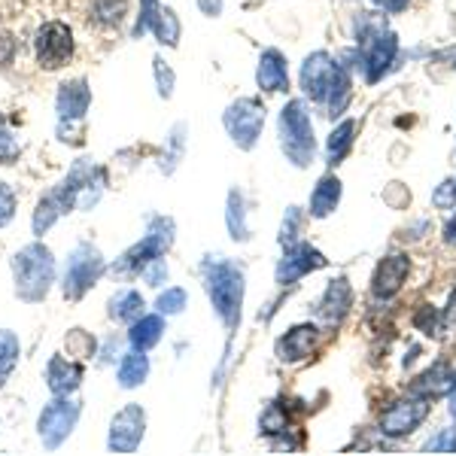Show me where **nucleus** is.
<instances>
[{"label":"nucleus","mask_w":456,"mask_h":456,"mask_svg":"<svg viewBox=\"0 0 456 456\" xmlns=\"http://www.w3.org/2000/svg\"><path fill=\"white\" fill-rule=\"evenodd\" d=\"M201 274L213 311L219 314V320L228 329H234L240 322V307H244V271L238 265L225 262L223 256H216V259H208L201 265Z\"/></svg>","instance_id":"obj_1"},{"label":"nucleus","mask_w":456,"mask_h":456,"mask_svg":"<svg viewBox=\"0 0 456 456\" xmlns=\"http://www.w3.org/2000/svg\"><path fill=\"white\" fill-rule=\"evenodd\" d=\"M12 281H16V296L21 301H43L49 296V286L55 281V259L53 249L43 244H28L12 256Z\"/></svg>","instance_id":"obj_2"},{"label":"nucleus","mask_w":456,"mask_h":456,"mask_svg":"<svg viewBox=\"0 0 456 456\" xmlns=\"http://www.w3.org/2000/svg\"><path fill=\"white\" fill-rule=\"evenodd\" d=\"M281 146L286 152V159L296 167H307L314 161L316 141H314V122L311 113L301 101H289L281 110Z\"/></svg>","instance_id":"obj_3"},{"label":"nucleus","mask_w":456,"mask_h":456,"mask_svg":"<svg viewBox=\"0 0 456 456\" xmlns=\"http://www.w3.org/2000/svg\"><path fill=\"white\" fill-rule=\"evenodd\" d=\"M174 244V219L167 216H159L150 223V232L143 234L141 244H134L128 249V253L122 256L119 262H116L113 271H119V274H141V271L150 265L152 259H159V256H165L167 249Z\"/></svg>","instance_id":"obj_4"},{"label":"nucleus","mask_w":456,"mask_h":456,"mask_svg":"<svg viewBox=\"0 0 456 456\" xmlns=\"http://www.w3.org/2000/svg\"><path fill=\"white\" fill-rule=\"evenodd\" d=\"M79 411H83V404L77 399H70V395H55V402H49L46 408L40 411V420H37V432H40V438H43V447H49V451L61 447L79 420Z\"/></svg>","instance_id":"obj_5"},{"label":"nucleus","mask_w":456,"mask_h":456,"mask_svg":"<svg viewBox=\"0 0 456 456\" xmlns=\"http://www.w3.org/2000/svg\"><path fill=\"white\" fill-rule=\"evenodd\" d=\"M101 274H104V256L92 244H79L70 253L68 271H64V286H61L64 298H70V301L83 298L86 292L101 281Z\"/></svg>","instance_id":"obj_6"},{"label":"nucleus","mask_w":456,"mask_h":456,"mask_svg":"<svg viewBox=\"0 0 456 456\" xmlns=\"http://www.w3.org/2000/svg\"><path fill=\"white\" fill-rule=\"evenodd\" d=\"M228 137L234 141L238 150H253L265 128V107L256 98H240L225 110L223 116Z\"/></svg>","instance_id":"obj_7"},{"label":"nucleus","mask_w":456,"mask_h":456,"mask_svg":"<svg viewBox=\"0 0 456 456\" xmlns=\"http://www.w3.org/2000/svg\"><path fill=\"white\" fill-rule=\"evenodd\" d=\"M34 53L40 68L46 70H58L61 64L70 61L73 55V34L64 21H46V25L37 31L34 40Z\"/></svg>","instance_id":"obj_8"},{"label":"nucleus","mask_w":456,"mask_h":456,"mask_svg":"<svg viewBox=\"0 0 456 456\" xmlns=\"http://www.w3.org/2000/svg\"><path fill=\"white\" fill-rule=\"evenodd\" d=\"M429 411H432L429 399L411 393V399H402V402L389 404L384 414H380V432H384L387 438L411 436V432H414L417 426H420L426 417H429Z\"/></svg>","instance_id":"obj_9"},{"label":"nucleus","mask_w":456,"mask_h":456,"mask_svg":"<svg viewBox=\"0 0 456 456\" xmlns=\"http://www.w3.org/2000/svg\"><path fill=\"white\" fill-rule=\"evenodd\" d=\"M143 432H146L143 408L141 404H125L119 414L113 417V423H110L107 447L113 453H134L143 441Z\"/></svg>","instance_id":"obj_10"},{"label":"nucleus","mask_w":456,"mask_h":456,"mask_svg":"<svg viewBox=\"0 0 456 456\" xmlns=\"http://www.w3.org/2000/svg\"><path fill=\"white\" fill-rule=\"evenodd\" d=\"M365 79L369 83H380V79L387 77V70L395 64V55H399V37H395L393 31H384L380 28L378 34H371L369 40H365Z\"/></svg>","instance_id":"obj_11"},{"label":"nucleus","mask_w":456,"mask_h":456,"mask_svg":"<svg viewBox=\"0 0 456 456\" xmlns=\"http://www.w3.org/2000/svg\"><path fill=\"white\" fill-rule=\"evenodd\" d=\"M320 268H326V256H322L320 249L311 247V244H292L289 249H286L283 259L277 262V283L292 286V283H298L305 274L320 271Z\"/></svg>","instance_id":"obj_12"},{"label":"nucleus","mask_w":456,"mask_h":456,"mask_svg":"<svg viewBox=\"0 0 456 456\" xmlns=\"http://www.w3.org/2000/svg\"><path fill=\"white\" fill-rule=\"evenodd\" d=\"M338 70V58H332L329 53H314L305 58L301 64V88L311 101H326L329 98V88H332Z\"/></svg>","instance_id":"obj_13"},{"label":"nucleus","mask_w":456,"mask_h":456,"mask_svg":"<svg viewBox=\"0 0 456 456\" xmlns=\"http://www.w3.org/2000/svg\"><path fill=\"white\" fill-rule=\"evenodd\" d=\"M408 274H411V259L404 253H393V256H387V259H380L378 271H374V281H371L374 298L389 301L393 296H399Z\"/></svg>","instance_id":"obj_14"},{"label":"nucleus","mask_w":456,"mask_h":456,"mask_svg":"<svg viewBox=\"0 0 456 456\" xmlns=\"http://www.w3.org/2000/svg\"><path fill=\"white\" fill-rule=\"evenodd\" d=\"M353 307V286L347 277H335L332 283L326 286L320 305H316V316H320L326 326H341L344 316L350 314Z\"/></svg>","instance_id":"obj_15"},{"label":"nucleus","mask_w":456,"mask_h":456,"mask_svg":"<svg viewBox=\"0 0 456 456\" xmlns=\"http://www.w3.org/2000/svg\"><path fill=\"white\" fill-rule=\"evenodd\" d=\"M320 341V329L314 322H301V326H292L281 341H277V356L283 362H301L305 356H311V350Z\"/></svg>","instance_id":"obj_16"},{"label":"nucleus","mask_w":456,"mask_h":456,"mask_svg":"<svg viewBox=\"0 0 456 456\" xmlns=\"http://www.w3.org/2000/svg\"><path fill=\"white\" fill-rule=\"evenodd\" d=\"M92 104V88H88L86 79H73V83H64L61 92H58V119L61 122H83L86 110Z\"/></svg>","instance_id":"obj_17"},{"label":"nucleus","mask_w":456,"mask_h":456,"mask_svg":"<svg viewBox=\"0 0 456 456\" xmlns=\"http://www.w3.org/2000/svg\"><path fill=\"white\" fill-rule=\"evenodd\" d=\"M83 374L86 371L79 362L64 359V356H53L46 365V387L53 389V395H70L83 384Z\"/></svg>","instance_id":"obj_18"},{"label":"nucleus","mask_w":456,"mask_h":456,"mask_svg":"<svg viewBox=\"0 0 456 456\" xmlns=\"http://www.w3.org/2000/svg\"><path fill=\"white\" fill-rule=\"evenodd\" d=\"M256 83H259L262 92H286L289 88V68H286L283 53L265 49L259 68H256Z\"/></svg>","instance_id":"obj_19"},{"label":"nucleus","mask_w":456,"mask_h":456,"mask_svg":"<svg viewBox=\"0 0 456 456\" xmlns=\"http://www.w3.org/2000/svg\"><path fill=\"white\" fill-rule=\"evenodd\" d=\"M453 380H456V371H451L447 362H436L429 371H423L420 378L411 384V393L414 395H423V399H441V395H451L453 393Z\"/></svg>","instance_id":"obj_20"},{"label":"nucleus","mask_w":456,"mask_h":456,"mask_svg":"<svg viewBox=\"0 0 456 456\" xmlns=\"http://www.w3.org/2000/svg\"><path fill=\"white\" fill-rule=\"evenodd\" d=\"M338 201H341V180L332 174H326L320 183H316V189L311 195V216L326 219L329 213H335Z\"/></svg>","instance_id":"obj_21"},{"label":"nucleus","mask_w":456,"mask_h":456,"mask_svg":"<svg viewBox=\"0 0 456 456\" xmlns=\"http://www.w3.org/2000/svg\"><path fill=\"white\" fill-rule=\"evenodd\" d=\"M161 332H165V320L161 316H141V320L131 322L128 341L134 350H152L161 341Z\"/></svg>","instance_id":"obj_22"},{"label":"nucleus","mask_w":456,"mask_h":456,"mask_svg":"<svg viewBox=\"0 0 456 456\" xmlns=\"http://www.w3.org/2000/svg\"><path fill=\"white\" fill-rule=\"evenodd\" d=\"M119 387L122 389H134V387H141L146 378H150V359H146V353L143 350H134V353H128V356L119 362Z\"/></svg>","instance_id":"obj_23"},{"label":"nucleus","mask_w":456,"mask_h":456,"mask_svg":"<svg viewBox=\"0 0 456 456\" xmlns=\"http://www.w3.org/2000/svg\"><path fill=\"white\" fill-rule=\"evenodd\" d=\"M353 98V83H350V68L347 64L338 61V70H335V79H332V88H329V113L332 116H341L347 110Z\"/></svg>","instance_id":"obj_24"},{"label":"nucleus","mask_w":456,"mask_h":456,"mask_svg":"<svg viewBox=\"0 0 456 456\" xmlns=\"http://www.w3.org/2000/svg\"><path fill=\"white\" fill-rule=\"evenodd\" d=\"M353 134H356V119H344L332 134H329V146H326L329 165H341L344 156L353 150Z\"/></svg>","instance_id":"obj_25"},{"label":"nucleus","mask_w":456,"mask_h":456,"mask_svg":"<svg viewBox=\"0 0 456 456\" xmlns=\"http://www.w3.org/2000/svg\"><path fill=\"white\" fill-rule=\"evenodd\" d=\"M152 34H156V40L161 46H176L180 43V19H176V12L171 6H159L156 19H152Z\"/></svg>","instance_id":"obj_26"},{"label":"nucleus","mask_w":456,"mask_h":456,"mask_svg":"<svg viewBox=\"0 0 456 456\" xmlns=\"http://www.w3.org/2000/svg\"><path fill=\"white\" fill-rule=\"evenodd\" d=\"M141 311H143V296L134 289H125L119 292L113 301H110V316L119 322H134L141 320Z\"/></svg>","instance_id":"obj_27"},{"label":"nucleus","mask_w":456,"mask_h":456,"mask_svg":"<svg viewBox=\"0 0 456 456\" xmlns=\"http://www.w3.org/2000/svg\"><path fill=\"white\" fill-rule=\"evenodd\" d=\"M225 223H228V232H232V238H234V240H247V238H249L247 210H244V198H240V192H232V195H228Z\"/></svg>","instance_id":"obj_28"},{"label":"nucleus","mask_w":456,"mask_h":456,"mask_svg":"<svg viewBox=\"0 0 456 456\" xmlns=\"http://www.w3.org/2000/svg\"><path fill=\"white\" fill-rule=\"evenodd\" d=\"M19 338L10 329H0V384H6V378L19 365Z\"/></svg>","instance_id":"obj_29"},{"label":"nucleus","mask_w":456,"mask_h":456,"mask_svg":"<svg viewBox=\"0 0 456 456\" xmlns=\"http://www.w3.org/2000/svg\"><path fill=\"white\" fill-rule=\"evenodd\" d=\"M58 216H64V208L58 204V198L55 195H46L40 204H37V210H34V234H46L49 228L55 225V219Z\"/></svg>","instance_id":"obj_30"},{"label":"nucleus","mask_w":456,"mask_h":456,"mask_svg":"<svg viewBox=\"0 0 456 456\" xmlns=\"http://www.w3.org/2000/svg\"><path fill=\"white\" fill-rule=\"evenodd\" d=\"M125 10H128L125 0H98V4H94V21L113 28L125 19Z\"/></svg>","instance_id":"obj_31"},{"label":"nucleus","mask_w":456,"mask_h":456,"mask_svg":"<svg viewBox=\"0 0 456 456\" xmlns=\"http://www.w3.org/2000/svg\"><path fill=\"white\" fill-rule=\"evenodd\" d=\"M64 344H68V353L70 356H77V359H92L94 356V338L83 332V329H70L68 338H64Z\"/></svg>","instance_id":"obj_32"},{"label":"nucleus","mask_w":456,"mask_h":456,"mask_svg":"<svg viewBox=\"0 0 456 456\" xmlns=\"http://www.w3.org/2000/svg\"><path fill=\"white\" fill-rule=\"evenodd\" d=\"M186 301H189L186 289H180V286H171V289H165V292L159 296L156 307H159V314L174 316V314H180L183 307H186Z\"/></svg>","instance_id":"obj_33"},{"label":"nucleus","mask_w":456,"mask_h":456,"mask_svg":"<svg viewBox=\"0 0 456 456\" xmlns=\"http://www.w3.org/2000/svg\"><path fill=\"white\" fill-rule=\"evenodd\" d=\"M414 326H417V332H423L426 338H436L441 332V314L432 311L429 305H423L420 311L414 314Z\"/></svg>","instance_id":"obj_34"},{"label":"nucleus","mask_w":456,"mask_h":456,"mask_svg":"<svg viewBox=\"0 0 456 456\" xmlns=\"http://www.w3.org/2000/svg\"><path fill=\"white\" fill-rule=\"evenodd\" d=\"M16 156H19V143H16V137H12L6 119L0 116V161L10 165V161H16Z\"/></svg>","instance_id":"obj_35"},{"label":"nucleus","mask_w":456,"mask_h":456,"mask_svg":"<svg viewBox=\"0 0 456 456\" xmlns=\"http://www.w3.org/2000/svg\"><path fill=\"white\" fill-rule=\"evenodd\" d=\"M262 432L268 436H277V432H286V414L281 411V404H268L262 414Z\"/></svg>","instance_id":"obj_36"},{"label":"nucleus","mask_w":456,"mask_h":456,"mask_svg":"<svg viewBox=\"0 0 456 456\" xmlns=\"http://www.w3.org/2000/svg\"><path fill=\"white\" fill-rule=\"evenodd\" d=\"M152 70H156L159 94H161V98H171V94H174V70L167 68L165 58H156V61H152Z\"/></svg>","instance_id":"obj_37"},{"label":"nucleus","mask_w":456,"mask_h":456,"mask_svg":"<svg viewBox=\"0 0 456 456\" xmlns=\"http://www.w3.org/2000/svg\"><path fill=\"white\" fill-rule=\"evenodd\" d=\"M426 451L429 453H456V429H441L436 438H429Z\"/></svg>","instance_id":"obj_38"},{"label":"nucleus","mask_w":456,"mask_h":456,"mask_svg":"<svg viewBox=\"0 0 456 456\" xmlns=\"http://www.w3.org/2000/svg\"><path fill=\"white\" fill-rule=\"evenodd\" d=\"M143 274V281L150 283V286H161L167 281V265H165V256H159V259H152L146 268L141 271Z\"/></svg>","instance_id":"obj_39"},{"label":"nucleus","mask_w":456,"mask_h":456,"mask_svg":"<svg viewBox=\"0 0 456 456\" xmlns=\"http://www.w3.org/2000/svg\"><path fill=\"white\" fill-rule=\"evenodd\" d=\"M12 213H16V195H12V189L6 183H0V228L10 223Z\"/></svg>","instance_id":"obj_40"},{"label":"nucleus","mask_w":456,"mask_h":456,"mask_svg":"<svg viewBox=\"0 0 456 456\" xmlns=\"http://www.w3.org/2000/svg\"><path fill=\"white\" fill-rule=\"evenodd\" d=\"M298 210L296 208H289L286 210V219H283V228H281V244L283 247H292L296 244V238H298Z\"/></svg>","instance_id":"obj_41"},{"label":"nucleus","mask_w":456,"mask_h":456,"mask_svg":"<svg viewBox=\"0 0 456 456\" xmlns=\"http://www.w3.org/2000/svg\"><path fill=\"white\" fill-rule=\"evenodd\" d=\"M198 6H201L204 16H219L223 12V0H198Z\"/></svg>","instance_id":"obj_42"},{"label":"nucleus","mask_w":456,"mask_h":456,"mask_svg":"<svg viewBox=\"0 0 456 456\" xmlns=\"http://www.w3.org/2000/svg\"><path fill=\"white\" fill-rule=\"evenodd\" d=\"M374 4L384 6L387 12H402V10H408L411 0H374Z\"/></svg>","instance_id":"obj_43"},{"label":"nucleus","mask_w":456,"mask_h":456,"mask_svg":"<svg viewBox=\"0 0 456 456\" xmlns=\"http://www.w3.org/2000/svg\"><path fill=\"white\" fill-rule=\"evenodd\" d=\"M444 240H447L451 247H456V216L444 225Z\"/></svg>","instance_id":"obj_44"},{"label":"nucleus","mask_w":456,"mask_h":456,"mask_svg":"<svg viewBox=\"0 0 456 456\" xmlns=\"http://www.w3.org/2000/svg\"><path fill=\"white\" fill-rule=\"evenodd\" d=\"M447 307H451V311H447V322H451L453 316H456V289L451 292V305H447Z\"/></svg>","instance_id":"obj_45"},{"label":"nucleus","mask_w":456,"mask_h":456,"mask_svg":"<svg viewBox=\"0 0 456 456\" xmlns=\"http://www.w3.org/2000/svg\"><path fill=\"white\" fill-rule=\"evenodd\" d=\"M451 395H453V404H456V380H453V393Z\"/></svg>","instance_id":"obj_46"},{"label":"nucleus","mask_w":456,"mask_h":456,"mask_svg":"<svg viewBox=\"0 0 456 456\" xmlns=\"http://www.w3.org/2000/svg\"><path fill=\"white\" fill-rule=\"evenodd\" d=\"M453 417H456V404H453Z\"/></svg>","instance_id":"obj_47"},{"label":"nucleus","mask_w":456,"mask_h":456,"mask_svg":"<svg viewBox=\"0 0 456 456\" xmlns=\"http://www.w3.org/2000/svg\"><path fill=\"white\" fill-rule=\"evenodd\" d=\"M453 198H456V186H453Z\"/></svg>","instance_id":"obj_48"}]
</instances>
